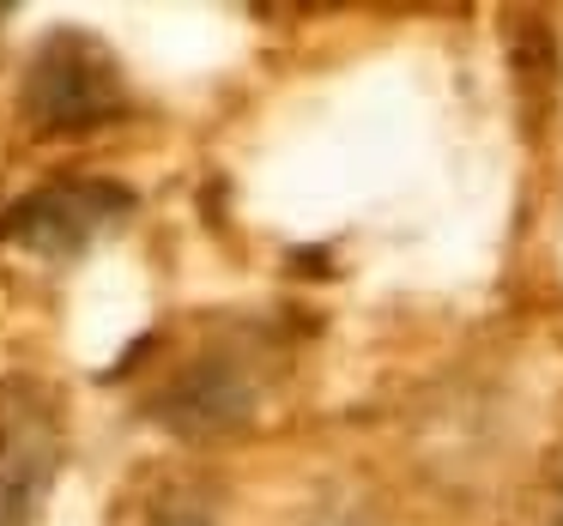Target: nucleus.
Segmentation results:
<instances>
[{"instance_id": "1", "label": "nucleus", "mask_w": 563, "mask_h": 526, "mask_svg": "<svg viewBox=\"0 0 563 526\" xmlns=\"http://www.w3.org/2000/svg\"><path fill=\"white\" fill-rule=\"evenodd\" d=\"M115 103H122V79H115L110 55L91 37L62 31V37L37 55V67H31V110L49 127H91V122H103Z\"/></svg>"}, {"instance_id": "2", "label": "nucleus", "mask_w": 563, "mask_h": 526, "mask_svg": "<svg viewBox=\"0 0 563 526\" xmlns=\"http://www.w3.org/2000/svg\"><path fill=\"white\" fill-rule=\"evenodd\" d=\"M122 206H128V200L115 194V188H98V182H86V188H74V182H67V188H43V194H31L25 206H19L13 236H19V243H31V248H43V255H55V248L91 243V236H98Z\"/></svg>"}, {"instance_id": "3", "label": "nucleus", "mask_w": 563, "mask_h": 526, "mask_svg": "<svg viewBox=\"0 0 563 526\" xmlns=\"http://www.w3.org/2000/svg\"><path fill=\"white\" fill-rule=\"evenodd\" d=\"M55 436L43 417H7L0 429V526H19L31 514V496L49 484Z\"/></svg>"}, {"instance_id": "4", "label": "nucleus", "mask_w": 563, "mask_h": 526, "mask_svg": "<svg viewBox=\"0 0 563 526\" xmlns=\"http://www.w3.org/2000/svg\"><path fill=\"white\" fill-rule=\"evenodd\" d=\"M158 526H207V521H200V514H188V508H176V514H164Z\"/></svg>"}, {"instance_id": "5", "label": "nucleus", "mask_w": 563, "mask_h": 526, "mask_svg": "<svg viewBox=\"0 0 563 526\" xmlns=\"http://www.w3.org/2000/svg\"><path fill=\"white\" fill-rule=\"evenodd\" d=\"M558 526H563V502H558Z\"/></svg>"}]
</instances>
